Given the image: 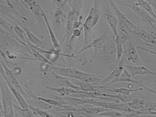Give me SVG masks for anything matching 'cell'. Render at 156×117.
<instances>
[{
  "label": "cell",
  "mask_w": 156,
  "mask_h": 117,
  "mask_svg": "<svg viewBox=\"0 0 156 117\" xmlns=\"http://www.w3.org/2000/svg\"><path fill=\"white\" fill-rule=\"evenodd\" d=\"M107 1L118 19L119 30L124 32L128 33L137 27L120 10L113 0H107Z\"/></svg>",
  "instance_id": "cell-1"
},
{
  "label": "cell",
  "mask_w": 156,
  "mask_h": 117,
  "mask_svg": "<svg viewBox=\"0 0 156 117\" xmlns=\"http://www.w3.org/2000/svg\"><path fill=\"white\" fill-rule=\"evenodd\" d=\"M51 67L55 73L62 76L80 81L89 76L99 75L87 73L73 68H62L53 66Z\"/></svg>",
  "instance_id": "cell-2"
},
{
  "label": "cell",
  "mask_w": 156,
  "mask_h": 117,
  "mask_svg": "<svg viewBox=\"0 0 156 117\" xmlns=\"http://www.w3.org/2000/svg\"><path fill=\"white\" fill-rule=\"evenodd\" d=\"M122 5L130 9L140 20L155 30L156 19L148 12L133 2L131 4L124 3Z\"/></svg>",
  "instance_id": "cell-3"
},
{
  "label": "cell",
  "mask_w": 156,
  "mask_h": 117,
  "mask_svg": "<svg viewBox=\"0 0 156 117\" xmlns=\"http://www.w3.org/2000/svg\"><path fill=\"white\" fill-rule=\"evenodd\" d=\"M131 34L142 40L147 45L155 48L156 35L153 32H149L137 26L132 30Z\"/></svg>",
  "instance_id": "cell-4"
},
{
  "label": "cell",
  "mask_w": 156,
  "mask_h": 117,
  "mask_svg": "<svg viewBox=\"0 0 156 117\" xmlns=\"http://www.w3.org/2000/svg\"><path fill=\"white\" fill-rule=\"evenodd\" d=\"M132 78L133 77L129 72L125 68L119 77L113 79L106 84V85L107 86L118 82L133 83L138 85L141 87L144 88V90H147L154 94H156L155 90L145 85L140 82L134 80Z\"/></svg>",
  "instance_id": "cell-5"
},
{
  "label": "cell",
  "mask_w": 156,
  "mask_h": 117,
  "mask_svg": "<svg viewBox=\"0 0 156 117\" xmlns=\"http://www.w3.org/2000/svg\"><path fill=\"white\" fill-rule=\"evenodd\" d=\"M103 8L106 20L113 33V36H116L117 35L118 33V19L112 12L109 5H103Z\"/></svg>",
  "instance_id": "cell-6"
},
{
  "label": "cell",
  "mask_w": 156,
  "mask_h": 117,
  "mask_svg": "<svg viewBox=\"0 0 156 117\" xmlns=\"http://www.w3.org/2000/svg\"><path fill=\"white\" fill-rule=\"evenodd\" d=\"M124 67L129 72L133 77L136 76H155L156 72L141 65H132L124 64Z\"/></svg>",
  "instance_id": "cell-7"
},
{
  "label": "cell",
  "mask_w": 156,
  "mask_h": 117,
  "mask_svg": "<svg viewBox=\"0 0 156 117\" xmlns=\"http://www.w3.org/2000/svg\"><path fill=\"white\" fill-rule=\"evenodd\" d=\"M126 56L127 61L131 62L134 65H142L136 46L131 41L128 42Z\"/></svg>",
  "instance_id": "cell-8"
},
{
  "label": "cell",
  "mask_w": 156,
  "mask_h": 117,
  "mask_svg": "<svg viewBox=\"0 0 156 117\" xmlns=\"http://www.w3.org/2000/svg\"><path fill=\"white\" fill-rule=\"evenodd\" d=\"M124 60L123 57L118 62L116 66L107 76L104 77L101 83L106 85L113 79L119 77L125 69Z\"/></svg>",
  "instance_id": "cell-9"
},
{
  "label": "cell",
  "mask_w": 156,
  "mask_h": 117,
  "mask_svg": "<svg viewBox=\"0 0 156 117\" xmlns=\"http://www.w3.org/2000/svg\"><path fill=\"white\" fill-rule=\"evenodd\" d=\"M145 102L143 99L136 98L126 103L131 109L139 112L140 115H151L145 108Z\"/></svg>",
  "instance_id": "cell-10"
},
{
  "label": "cell",
  "mask_w": 156,
  "mask_h": 117,
  "mask_svg": "<svg viewBox=\"0 0 156 117\" xmlns=\"http://www.w3.org/2000/svg\"><path fill=\"white\" fill-rule=\"evenodd\" d=\"M103 90L108 92L116 93L118 94L126 96H130L133 93L138 91H142L144 89L143 87L131 89L129 88L121 87L117 88H110L107 87L102 88Z\"/></svg>",
  "instance_id": "cell-11"
},
{
  "label": "cell",
  "mask_w": 156,
  "mask_h": 117,
  "mask_svg": "<svg viewBox=\"0 0 156 117\" xmlns=\"http://www.w3.org/2000/svg\"><path fill=\"white\" fill-rule=\"evenodd\" d=\"M47 87L48 89L57 92L62 96L76 94H87L86 92L82 90H75L71 87Z\"/></svg>",
  "instance_id": "cell-12"
},
{
  "label": "cell",
  "mask_w": 156,
  "mask_h": 117,
  "mask_svg": "<svg viewBox=\"0 0 156 117\" xmlns=\"http://www.w3.org/2000/svg\"><path fill=\"white\" fill-rule=\"evenodd\" d=\"M42 17L47 27L50 40L54 49L57 51L60 50V48L59 44L51 27L47 16L44 13Z\"/></svg>",
  "instance_id": "cell-13"
},
{
  "label": "cell",
  "mask_w": 156,
  "mask_h": 117,
  "mask_svg": "<svg viewBox=\"0 0 156 117\" xmlns=\"http://www.w3.org/2000/svg\"><path fill=\"white\" fill-rule=\"evenodd\" d=\"M132 2L146 11L152 16L156 19V14L154 11L153 7L147 0H133Z\"/></svg>",
  "instance_id": "cell-14"
},
{
  "label": "cell",
  "mask_w": 156,
  "mask_h": 117,
  "mask_svg": "<svg viewBox=\"0 0 156 117\" xmlns=\"http://www.w3.org/2000/svg\"><path fill=\"white\" fill-rule=\"evenodd\" d=\"M133 114L132 113H126L114 110L109 109L99 113L97 115L99 116L108 117H133Z\"/></svg>",
  "instance_id": "cell-15"
},
{
  "label": "cell",
  "mask_w": 156,
  "mask_h": 117,
  "mask_svg": "<svg viewBox=\"0 0 156 117\" xmlns=\"http://www.w3.org/2000/svg\"><path fill=\"white\" fill-rule=\"evenodd\" d=\"M64 5L58 7L54 11L53 14V20L56 24H59L62 22L66 17L65 13L63 9Z\"/></svg>",
  "instance_id": "cell-16"
},
{
  "label": "cell",
  "mask_w": 156,
  "mask_h": 117,
  "mask_svg": "<svg viewBox=\"0 0 156 117\" xmlns=\"http://www.w3.org/2000/svg\"><path fill=\"white\" fill-rule=\"evenodd\" d=\"M100 0H94L93 5L91 8L94 15L93 27L98 23L100 18L99 4Z\"/></svg>",
  "instance_id": "cell-17"
},
{
  "label": "cell",
  "mask_w": 156,
  "mask_h": 117,
  "mask_svg": "<svg viewBox=\"0 0 156 117\" xmlns=\"http://www.w3.org/2000/svg\"><path fill=\"white\" fill-rule=\"evenodd\" d=\"M25 31L27 39L29 41L37 46H40L43 45V43L41 40L37 37L28 29L23 27Z\"/></svg>",
  "instance_id": "cell-18"
},
{
  "label": "cell",
  "mask_w": 156,
  "mask_h": 117,
  "mask_svg": "<svg viewBox=\"0 0 156 117\" xmlns=\"http://www.w3.org/2000/svg\"><path fill=\"white\" fill-rule=\"evenodd\" d=\"M113 39L115 45L116 58L119 62L123 56V44L119 41L117 35L116 36H113Z\"/></svg>",
  "instance_id": "cell-19"
},
{
  "label": "cell",
  "mask_w": 156,
  "mask_h": 117,
  "mask_svg": "<svg viewBox=\"0 0 156 117\" xmlns=\"http://www.w3.org/2000/svg\"><path fill=\"white\" fill-rule=\"evenodd\" d=\"M0 12L21 25L20 22L13 16V13L12 11V9L7 5L0 3Z\"/></svg>",
  "instance_id": "cell-20"
},
{
  "label": "cell",
  "mask_w": 156,
  "mask_h": 117,
  "mask_svg": "<svg viewBox=\"0 0 156 117\" xmlns=\"http://www.w3.org/2000/svg\"><path fill=\"white\" fill-rule=\"evenodd\" d=\"M12 28L14 33L21 42L23 44L27 42L28 39L25 33L22 29L17 25L13 26Z\"/></svg>",
  "instance_id": "cell-21"
},
{
  "label": "cell",
  "mask_w": 156,
  "mask_h": 117,
  "mask_svg": "<svg viewBox=\"0 0 156 117\" xmlns=\"http://www.w3.org/2000/svg\"><path fill=\"white\" fill-rule=\"evenodd\" d=\"M145 108L151 115H156V103L154 101H146L144 104Z\"/></svg>",
  "instance_id": "cell-22"
},
{
  "label": "cell",
  "mask_w": 156,
  "mask_h": 117,
  "mask_svg": "<svg viewBox=\"0 0 156 117\" xmlns=\"http://www.w3.org/2000/svg\"><path fill=\"white\" fill-rule=\"evenodd\" d=\"M38 99L48 105H53L62 107H65L66 106L62 105L60 102L52 99L44 97H39Z\"/></svg>",
  "instance_id": "cell-23"
},
{
  "label": "cell",
  "mask_w": 156,
  "mask_h": 117,
  "mask_svg": "<svg viewBox=\"0 0 156 117\" xmlns=\"http://www.w3.org/2000/svg\"><path fill=\"white\" fill-rule=\"evenodd\" d=\"M0 25L3 27L8 32H12L15 34L13 30L12 26L9 22L0 15Z\"/></svg>",
  "instance_id": "cell-24"
},
{
  "label": "cell",
  "mask_w": 156,
  "mask_h": 117,
  "mask_svg": "<svg viewBox=\"0 0 156 117\" xmlns=\"http://www.w3.org/2000/svg\"><path fill=\"white\" fill-rule=\"evenodd\" d=\"M34 54L36 58L38 59L39 61L50 65H53L45 57L37 51L35 50Z\"/></svg>",
  "instance_id": "cell-25"
},
{
  "label": "cell",
  "mask_w": 156,
  "mask_h": 117,
  "mask_svg": "<svg viewBox=\"0 0 156 117\" xmlns=\"http://www.w3.org/2000/svg\"><path fill=\"white\" fill-rule=\"evenodd\" d=\"M64 0H50L52 4L58 7L62 6L64 4Z\"/></svg>",
  "instance_id": "cell-26"
},
{
  "label": "cell",
  "mask_w": 156,
  "mask_h": 117,
  "mask_svg": "<svg viewBox=\"0 0 156 117\" xmlns=\"http://www.w3.org/2000/svg\"><path fill=\"white\" fill-rule=\"evenodd\" d=\"M81 30H80L77 28H74L73 30L72 34L74 37H77L80 36L81 34Z\"/></svg>",
  "instance_id": "cell-27"
},
{
  "label": "cell",
  "mask_w": 156,
  "mask_h": 117,
  "mask_svg": "<svg viewBox=\"0 0 156 117\" xmlns=\"http://www.w3.org/2000/svg\"><path fill=\"white\" fill-rule=\"evenodd\" d=\"M6 3L7 6L11 9H12L14 8L13 5L11 3V0H3ZM17 2L20 3V2L18 0H13Z\"/></svg>",
  "instance_id": "cell-28"
},
{
  "label": "cell",
  "mask_w": 156,
  "mask_h": 117,
  "mask_svg": "<svg viewBox=\"0 0 156 117\" xmlns=\"http://www.w3.org/2000/svg\"><path fill=\"white\" fill-rule=\"evenodd\" d=\"M0 32H1V33H2L6 35H9V32H7L6 31L0 28Z\"/></svg>",
  "instance_id": "cell-29"
}]
</instances>
